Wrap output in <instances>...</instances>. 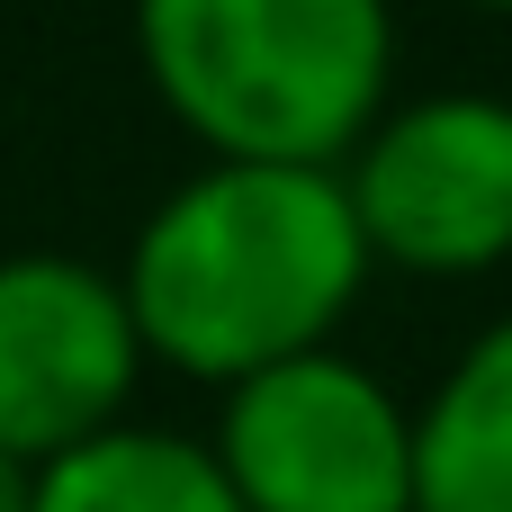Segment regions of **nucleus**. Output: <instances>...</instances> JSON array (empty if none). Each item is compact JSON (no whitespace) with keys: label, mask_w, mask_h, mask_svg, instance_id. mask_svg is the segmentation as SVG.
<instances>
[{"label":"nucleus","mask_w":512,"mask_h":512,"mask_svg":"<svg viewBox=\"0 0 512 512\" xmlns=\"http://www.w3.org/2000/svg\"><path fill=\"white\" fill-rule=\"evenodd\" d=\"M369 270L333 162H198L135 225L117 297L144 360L234 387L270 360L324 351Z\"/></svg>","instance_id":"obj_1"},{"label":"nucleus","mask_w":512,"mask_h":512,"mask_svg":"<svg viewBox=\"0 0 512 512\" xmlns=\"http://www.w3.org/2000/svg\"><path fill=\"white\" fill-rule=\"evenodd\" d=\"M135 63L207 162H342L387 108V0H135Z\"/></svg>","instance_id":"obj_2"},{"label":"nucleus","mask_w":512,"mask_h":512,"mask_svg":"<svg viewBox=\"0 0 512 512\" xmlns=\"http://www.w3.org/2000/svg\"><path fill=\"white\" fill-rule=\"evenodd\" d=\"M207 450L243 512H414V405L333 342L234 378Z\"/></svg>","instance_id":"obj_3"},{"label":"nucleus","mask_w":512,"mask_h":512,"mask_svg":"<svg viewBox=\"0 0 512 512\" xmlns=\"http://www.w3.org/2000/svg\"><path fill=\"white\" fill-rule=\"evenodd\" d=\"M333 171L369 261L405 279H477L512 261V99L495 90L378 108Z\"/></svg>","instance_id":"obj_4"},{"label":"nucleus","mask_w":512,"mask_h":512,"mask_svg":"<svg viewBox=\"0 0 512 512\" xmlns=\"http://www.w3.org/2000/svg\"><path fill=\"white\" fill-rule=\"evenodd\" d=\"M135 378H144V342L117 297V270L81 252L0 261V450L36 468L126 423Z\"/></svg>","instance_id":"obj_5"},{"label":"nucleus","mask_w":512,"mask_h":512,"mask_svg":"<svg viewBox=\"0 0 512 512\" xmlns=\"http://www.w3.org/2000/svg\"><path fill=\"white\" fill-rule=\"evenodd\" d=\"M414 512H512V315L414 405Z\"/></svg>","instance_id":"obj_6"},{"label":"nucleus","mask_w":512,"mask_h":512,"mask_svg":"<svg viewBox=\"0 0 512 512\" xmlns=\"http://www.w3.org/2000/svg\"><path fill=\"white\" fill-rule=\"evenodd\" d=\"M27 512H243V504L207 441L153 432V423H108L54 459H36Z\"/></svg>","instance_id":"obj_7"},{"label":"nucleus","mask_w":512,"mask_h":512,"mask_svg":"<svg viewBox=\"0 0 512 512\" xmlns=\"http://www.w3.org/2000/svg\"><path fill=\"white\" fill-rule=\"evenodd\" d=\"M27 495H36V468L18 450H0V512H27Z\"/></svg>","instance_id":"obj_8"},{"label":"nucleus","mask_w":512,"mask_h":512,"mask_svg":"<svg viewBox=\"0 0 512 512\" xmlns=\"http://www.w3.org/2000/svg\"><path fill=\"white\" fill-rule=\"evenodd\" d=\"M459 9H486V18H512V0H459Z\"/></svg>","instance_id":"obj_9"}]
</instances>
